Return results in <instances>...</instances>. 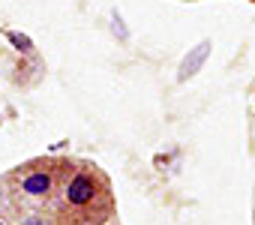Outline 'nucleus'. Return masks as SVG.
Masks as SVG:
<instances>
[{"mask_svg":"<svg viewBox=\"0 0 255 225\" xmlns=\"http://www.w3.org/2000/svg\"><path fill=\"white\" fill-rule=\"evenodd\" d=\"M114 210L108 180L90 165H63L51 213L60 225H105Z\"/></svg>","mask_w":255,"mask_h":225,"instance_id":"obj_1","label":"nucleus"},{"mask_svg":"<svg viewBox=\"0 0 255 225\" xmlns=\"http://www.w3.org/2000/svg\"><path fill=\"white\" fill-rule=\"evenodd\" d=\"M63 168H51V165H30L21 168L15 174L6 177V198L21 204V210H39V207H51V198L57 192Z\"/></svg>","mask_w":255,"mask_h":225,"instance_id":"obj_2","label":"nucleus"},{"mask_svg":"<svg viewBox=\"0 0 255 225\" xmlns=\"http://www.w3.org/2000/svg\"><path fill=\"white\" fill-rule=\"evenodd\" d=\"M0 225H6V222H3V219H0Z\"/></svg>","mask_w":255,"mask_h":225,"instance_id":"obj_3","label":"nucleus"}]
</instances>
